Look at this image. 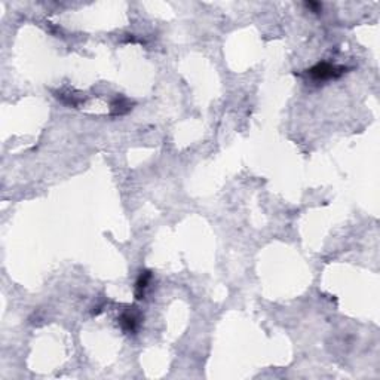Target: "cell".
Masks as SVG:
<instances>
[{
  "mask_svg": "<svg viewBox=\"0 0 380 380\" xmlns=\"http://www.w3.org/2000/svg\"><path fill=\"white\" fill-rule=\"evenodd\" d=\"M346 72L345 67L342 65H333L330 62H318L314 67H310L309 70H306L307 77H310L312 80L317 82H325L330 79H337Z\"/></svg>",
  "mask_w": 380,
  "mask_h": 380,
  "instance_id": "cell-1",
  "label": "cell"
},
{
  "mask_svg": "<svg viewBox=\"0 0 380 380\" xmlns=\"http://www.w3.org/2000/svg\"><path fill=\"white\" fill-rule=\"evenodd\" d=\"M150 281H152V274L149 271H143L141 274L138 275L137 282H136V297H137V300L144 299V293L149 287Z\"/></svg>",
  "mask_w": 380,
  "mask_h": 380,
  "instance_id": "cell-3",
  "label": "cell"
},
{
  "mask_svg": "<svg viewBox=\"0 0 380 380\" xmlns=\"http://www.w3.org/2000/svg\"><path fill=\"white\" fill-rule=\"evenodd\" d=\"M119 324H121L122 330L125 333H129V334H134L137 333L138 327L141 324V315L140 312L136 310L134 307H129L126 310H123L119 317Z\"/></svg>",
  "mask_w": 380,
  "mask_h": 380,
  "instance_id": "cell-2",
  "label": "cell"
},
{
  "mask_svg": "<svg viewBox=\"0 0 380 380\" xmlns=\"http://www.w3.org/2000/svg\"><path fill=\"white\" fill-rule=\"evenodd\" d=\"M129 110H131V104H129V101H128L125 97L118 95V97L111 101V111H113V115H116V116L125 115V113L129 111Z\"/></svg>",
  "mask_w": 380,
  "mask_h": 380,
  "instance_id": "cell-4",
  "label": "cell"
},
{
  "mask_svg": "<svg viewBox=\"0 0 380 380\" xmlns=\"http://www.w3.org/2000/svg\"><path fill=\"white\" fill-rule=\"evenodd\" d=\"M304 6H306L307 9H310L312 12H317V14L322 11V5L318 3V2H306V3H304Z\"/></svg>",
  "mask_w": 380,
  "mask_h": 380,
  "instance_id": "cell-5",
  "label": "cell"
}]
</instances>
